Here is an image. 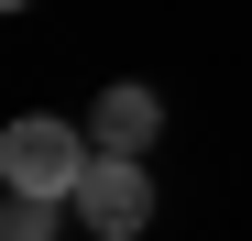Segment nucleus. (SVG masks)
Here are the masks:
<instances>
[{
  "label": "nucleus",
  "instance_id": "1",
  "mask_svg": "<svg viewBox=\"0 0 252 241\" xmlns=\"http://www.w3.org/2000/svg\"><path fill=\"white\" fill-rule=\"evenodd\" d=\"M99 165V143L77 132V120H11V132H0V186H22V197H66L77 209V176Z\"/></svg>",
  "mask_w": 252,
  "mask_h": 241
},
{
  "label": "nucleus",
  "instance_id": "2",
  "mask_svg": "<svg viewBox=\"0 0 252 241\" xmlns=\"http://www.w3.org/2000/svg\"><path fill=\"white\" fill-rule=\"evenodd\" d=\"M143 219H154V153H99V165L77 176V230L132 241Z\"/></svg>",
  "mask_w": 252,
  "mask_h": 241
},
{
  "label": "nucleus",
  "instance_id": "3",
  "mask_svg": "<svg viewBox=\"0 0 252 241\" xmlns=\"http://www.w3.org/2000/svg\"><path fill=\"white\" fill-rule=\"evenodd\" d=\"M154 132H164V99L143 88V77L99 88V110H88V143H99V153H154Z\"/></svg>",
  "mask_w": 252,
  "mask_h": 241
},
{
  "label": "nucleus",
  "instance_id": "4",
  "mask_svg": "<svg viewBox=\"0 0 252 241\" xmlns=\"http://www.w3.org/2000/svg\"><path fill=\"white\" fill-rule=\"evenodd\" d=\"M55 209H66V197H22V186H0V241H55Z\"/></svg>",
  "mask_w": 252,
  "mask_h": 241
},
{
  "label": "nucleus",
  "instance_id": "5",
  "mask_svg": "<svg viewBox=\"0 0 252 241\" xmlns=\"http://www.w3.org/2000/svg\"><path fill=\"white\" fill-rule=\"evenodd\" d=\"M0 11H22V0H0Z\"/></svg>",
  "mask_w": 252,
  "mask_h": 241
}]
</instances>
